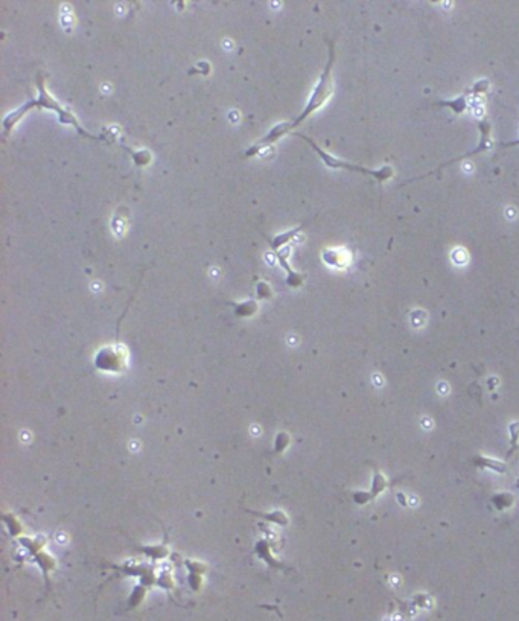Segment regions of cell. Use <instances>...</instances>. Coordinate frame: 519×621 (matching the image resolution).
Instances as JSON below:
<instances>
[{
  "instance_id": "cell-14",
  "label": "cell",
  "mask_w": 519,
  "mask_h": 621,
  "mask_svg": "<svg viewBox=\"0 0 519 621\" xmlns=\"http://www.w3.org/2000/svg\"><path fill=\"white\" fill-rule=\"evenodd\" d=\"M487 90H489V81L481 79V81H477V82L468 90V93H469V95H474V96H481V95H484Z\"/></svg>"
},
{
  "instance_id": "cell-1",
  "label": "cell",
  "mask_w": 519,
  "mask_h": 621,
  "mask_svg": "<svg viewBox=\"0 0 519 621\" xmlns=\"http://www.w3.org/2000/svg\"><path fill=\"white\" fill-rule=\"evenodd\" d=\"M329 46V58L328 63L317 81V84L314 86L308 102L305 105V108L302 110V113L294 119V121H286V122H279L276 124L265 136H262L259 140H256L254 144H251L245 151H244V157L245 158H251L254 155L261 154L262 150L268 148L270 145H273L274 142L280 140L282 137H285L286 134H290L294 128H297L299 125H302L311 115H314L317 110H320L332 96L334 92V79H332V69H334V63H335V47H334V41H328Z\"/></svg>"
},
{
  "instance_id": "cell-4",
  "label": "cell",
  "mask_w": 519,
  "mask_h": 621,
  "mask_svg": "<svg viewBox=\"0 0 519 621\" xmlns=\"http://www.w3.org/2000/svg\"><path fill=\"white\" fill-rule=\"evenodd\" d=\"M391 481H388V478L381 472V470H374L373 476H371V484L368 490H361V492H355L353 493V501L359 505L368 504L371 501H374L379 495H382L387 489L391 487Z\"/></svg>"
},
{
  "instance_id": "cell-2",
  "label": "cell",
  "mask_w": 519,
  "mask_h": 621,
  "mask_svg": "<svg viewBox=\"0 0 519 621\" xmlns=\"http://www.w3.org/2000/svg\"><path fill=\"white\" fill-rule=\"evenodd\" d=\"M32 110H50V111H53L56 116H58V121L63 124V125H69V127H72L79 136H82V137H87V139H92V140H104V142H113L110 137H107V136H104V134H92L90 131H87L85 128H82L81 127V124H79V121H78V118L69 110V108H66L61 102H58L50 93H49V90L46 89V84H44V76L43 75H38L37 76V95L34 96V98H29L27 101H24L20 107H17L15 110H12V111H9L5 118H3V122H2V125H3V134H5V137L15 128V125L29 113V111H32Z\"/></svg>"
},
{
  "instance_id": "cell-11",
  "label": "cell",
  "mask_w": 519,
  "mask_h": 621,
  "mask_svg": "<svg viewBox=\"0 0 519 621\" xmlns=\"http://www.w3.org/2000/svg\"><path fill=\"white\" fill-rule=\"evenodd\" d=\"M507 431H509V437H510V440H509V442H510V448H509L507 459H510L519 449V420L510 422L509 427H507Z\"/></svg>"
},
{
  "instance_id": "cell-9",
  "label": "cell",
  "mask_w": 519,
  "mask_h": 621,
  "mask_svg": "<svg viewBox=\"0 0 519 621\" xmlns=\"http://www.w3.org/2000/svg\"><path fill=\"white\" fill-rule=\"evenodd\" d=\"M516 496L515 493L509 492V490H503V492H497L491 496V504L497 512H506L510 510L515 505Z\"/></svg>"
},
{
  "instance_id": "cell-6",
  "label": "cell",
  "mask_w": 519,
  "mask_h": 621,
  "mask_svg": "<svg viewBox=\"0 0 519 621\" xmlns=\"http://www.w3.org/2000/svg\"><path fill=\"white\" fill-rule=\"evenodd\" d=\"M290 251H291V248H290V247H285V248L276 251V253H274V258H276V261L279 262V265H280V267L285 270V273H286V279H285V280H286V285L296 288V287H300V285L305 282L306 274H303V273L294 270V268L290 265V261H288V259H290Z\"/></svg>"
},
{
  "instance_id": "cell-15",
  "label": "cell",
  "mask_w": 519,
  "mask_h": 621,
  "mask_svg": "<svg viewBox=\"0 0 519 621\" xmlns=\"http://www.w3.org/2000/svg\"><path fill=\"white\" fill-rule=\"evenodd\" d=\"M256 290H257L259 296H262V297H270V296H271V288H270V285H268L267 282H264V280H261V282L256 285Z\"/></svg>"
},
{
  "instance_id": "cell-7",
  "label": "cell",
  "mask_w": 519,
  "mask_h": 621,
  "mask_svg": "<svg viewBox=\"0 0 519 621\" xmlns=\"http://www.w3.org/2000/svg\"><path fill=\"white\" fill-rule=\"evenodd\" d=\"M471 462H472V465L475 466V467H478V469L491 470V472H495V473H498V475H503V473H506V472L509 470L506 462H503V460H500V459H495V457L483 456V454H478V456L472 457Z\"/></svg>"
},
{
  "instance_id": "cell-13",
  "label": "cell",
  "mask_w": 519,
  "mask_h": 621,
  "mask_svg": "<svg viewBox=\"0 0 519 621\" xmlns=\"http://www.w3.org/2000/svg\"><path fill=\"white\" fill-rule=\"evenodd\" d=\"M256 309H257L256 300H247V302H244V303L236 305V314H238V315H244V317L251 315Z\"/></svg>"
},
{
  "instance_id": "cell-5",
  "label": "cell",
  "mask_w": 519,
  "mask_h": 621,
  "mask_svg": "<svg viewBox=\"0 0 519 621\" xmlns=\"http://www.w3.org/2000/svg\"><path fill=\"white\" fill-rule=\"evenodd\" d=\"M478 130H480V142H478V147H477V148H474L472 151H469V153H466V154L460 155V157H457V158H452L451 161H446L445 164L439 166V167H437L436 171H432V172H439V171H442L445 166H449V164H452V163H455V161H462V160H465V158H468V157H472V155L480 154V153H484V151L491 150V148H492V140H491L492 125H491V124H489L486 119H483V121H480V122H478ZM432 172H429V174H426V175H432ZM426 175L417 177L416 180L423 178V177H426Z\"/></svg>"
},
{
  "instance_id": "cell-12",
  "label": "cell",
  "mask_w": 519,
  "mask_h": 621,
  "mask_svg": "<svg viewBox=\"0 0 519 621\" xmlns=\"http://www.w3.org/2000/svg\"><path fill=\"white\" fill-rule=\"evenodd\" d=\"M122 147L131 154L134 163L139 164V166H147V164H150L151 160H153V155H151V153H150L148 150H131V148H128V147H125V145H122Z\"/></svg>"
},
{
  "instance_id": "cell-8",
  "label": "cell",
  "mask_w": 519,
  "mask_h": 621,
  "mask_svg": "<svg viewBox=\"0 0 519 621\" xmlns=\"http://www.w3.org/2000/svg\"><path fill=\"white\" fill-rule=\"evenodd\" d=\"M303 229H305V224H300V225H297V227H294V229H290V230H286V232H282V233H279V235H276V236L267 239L268 244H270V248L273 250V253H276V251H279V250H282V248H285V247H290V244L296 239V236H297Z\"/></svg>"
},
{
  "instance_id": "cell-10",
  "label": "cell",
  "mask_w": 519,
  "mask_h": 621,
  "mask_svg": "<svg viewBox=\"0 0 519 621\" xmlns=\"http://www.w3.org/2000/svg\"><path fill=\"white\" fill-rule=\"evenodd\" d=\"M468 96H469V95H468V92H466L465 95L457 96V98H454V99L434 102V105H437V107H446V108H449L454 115H462V113H465V111L468 110V107H469V98H468Z\"/></svg>"
},
{
  "instance_id": "cell-3",
  "label": "cell",
  "mask_w": 519,
  "mask_h": 621,
  "mask_svg": "<svg viewBox=\"0 0 519 621\" xmlns=\"http://www.w3.org/2000/svg\"><path fill=\"white\" fill-rule=\"evenodd\" d=\"M296 136L300 137V139H303L305 142H308V145L319 154V157L322 158V161H323L326 166L332 167V169H347V171H352V172L364 174V175H367V177L376 178L379 184L384 183V181H387V180H390V178L393 177V172H394V171H393L391 166H382V167H379V169H370V167H365V166H361V164H353V163L344 161V160H341V158H338V157H335V155L326 153V151L322 150L311 137H308V136H305V134L297 133Z\"/></svg>"
},
{
  "instance_id": "cell-16",
  "label": "cell",
  "mask_w": 519,
  "mask_h": 621,
  "mask_svg": "<svg viewBox=\"0 0 519 621\" xmlns=\"http://www.w3.org/2000/svg\"><path fill=\"white\" fill-rule=\"evenodd\" d=\"M512 147H519V139L513 140V142H506V144H501V148H512Z\"/></svg>"
}]
</instances>
